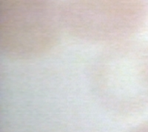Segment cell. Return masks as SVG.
Listing matches in <instances>:
<instances>
[{
    "mask_svg": "<svg viewBox=\"0 0 148 132\" xmlns=\"http://www.w3.org/2000/svg\"><path fill=\"white\" fill-rule=\"evenodd\" d=\"M1 48L8 57L36 58L54 47L58 28L50 0H2Z\"/></svg>",
    "mask_w": 148,
    "mask_h": 132,
    "instance_id": "1",
    "label": "cell"
},
{
    "mask_svg": "<svg viewBox=\"0 0 148 132\" xmlns=\"http://www.w3.org/2000/svg\"><path fill=\"white\" fill-rule=\"evenodd\" d=\"M96 95L108 109L131 114L140 108L147 89V71L141 49L131 44L108 49L93 71Z\"/></svg>",
    "mask_w": 148,
    "mask_h": 132,
    "instance_id": "2",
    "label": "cell"
},
{
    "mask_svg": "<svg viewBox=\"0 0 148 132\" xmlns=\"http://www.w3.org/2000/svg\"><path fill=\"white\" fill-rule=\"evenodd\" d=\"M141 10L137 0H71L64 12L68 27L90 42L119 41L136 30Z\"/></svg>",
    "mask_w": 148,
    "mask_h": 132,
    "instance_id": "3",
    "label": "cell"
}]
</instances>
